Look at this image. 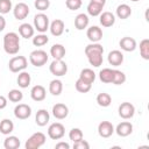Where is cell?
Returning <instances> with one entry per match:
<instances>
[{
	"mask_svg": "<svg viewBox=\"0 0 149 149\" xmlns=\"http://www.w3.org/2000/svg\"><path fill=\"white\" fill-rule=\"evenodd\" d=\"M3 49L8 55H16L20 50V37L16 33L9 31L3 36Z\"/></svg>",
	"mask_w": 149,
	"mask_h": 149,
	"instance_id": "cell-1",
	"label": "cell"
},
{
	"mask_svg": "<svg viewBox=\"0 0 149 149\" xmlns=\"http://www.w3.org/2000/svg\"><path fill=\"white\" fill-rule=\"evenodd\" d=\"M45 143V135L41 132L34 133L27 141H26V149H38Z\"/></svg>",
	"mask_w": 149,
	"mask_h": 149,
	"instance_id": "cell-2",
	"label": "cell"
},
{
	"mask_svg": "<svg viewBox=\"0 0 149 149\" xmlns=\"http://www.w3.org/2000/svg\"><path fill=\"white\" fill-rule=\"evenodd\" d=\"M29 61L34 66L41 68L48 62V54L44 50H34L29 55Z\"/></svg>",
	"mask_w": 149,
	"mask_h": 149,
	"instance_id": "cell-3",
	"label": "cell"
},
{
	"mask_svg": "<svg viewBox=\"0 0 149 149\" xmlns=\"http://www.w3.org/2000/svg\"><path fill=\"white\" fill-rule=\"evenodd\" d=\"M50 72L56 77H62L68 72V65L63 59H54L49 65Z\"/></svg>",
	"mask_w": 149,
	"mask_h": 149,
	"instance_id": "cell-4",
	"label": "cell"
},
{
	"mask_svg": "<svg viewBox=\"0 0 149 149\" xmlns=\"http://www.w3.org/2000/svg\"><path fill=\"white\" fill-rule=\"evenodd\" d=\"M27 65L28 62L24 56H15L8 63V68L12 72H21L27 68Z\"/></svg>",
	"mask_w": 149,
	"mask_h": 149,
	"instance_id": "cell-5",
	"label": "cell"
},
{
	"mask_svg": "<svg viewBox=\"0 0 149 149\" xmlns=\"http://www.w3.org/2000/svg\"><path fill=\"white\" fill-rule=\"evenodd\" d=\"M34 28L40 33L47 31L49 29V17L43 13L36 14L34 16Z\"/></svg>",
	"mask_w": 149,
	"mask_h": 149,
	"instance_id": "cell-6",
	"label": "cell"
},
{
	"mask_svg": "<svg viewBox=\"0 0 149 149\" xmlns=\"http://www.w3.org/2000/svg\"><path fill=\"white\" fill-rule=\"evenodd\" d=\"M64 134H65V128L61 122L51 123L48 128V135L52 140H59L64 136Z\"/></svg>",
	"mask_w": 149,
	"mask_h": 149,
	"instance_id": "cell-7",
	"label": "cell"
},
{
	"mask_svg": "<svg viewBox=\"0 0 149 149\" xmlns=\"http://www.w3.org/2000/svg\"><path fill=\"white\" fill-rule=\"evenodd\" d=\"M14 115L16 119L26 120L31 115V108L27 104H19L14 108Z\"/></svg>",
	"mask_w": 149,
	"mask_h": 149,
	"instance_id": "cell-8",
	"label": "cell"
},
{
	"mask_svg": "<svg viewBox=\"0 0 149 149\" xmlns=\"http://www.w3.org/2000/svg\"><path fill=\"white\" fill-rule=\"evenodd\" d=\"M119 115L120 118L127 120V119H132L135 114V107L134 105H132L130 102H122L120 106H119Z\"/></svg>",
	"mask_w": 149,
	"mask_h": 149,
	"instance_id": "cell-9",
	"label": "cell"
},
{
	"mask_svg": "<svg viewBox=\"0 0 149 149\" xmlns=\"http://www.w3.org/2000/svg\"><path fill=\"white\" fill-rule=\"evenodd\" d=\"M13 14H14V17L16 20H23L28 16L29 14V7L27 3L24 2H19L15 5V7L13 8Z\"/></svg>",
	"mask_w": 149,
	"mask_h": 149,
	"instance_id": "cell-10",
	"label": "cell"
},
{
	"mask_svg": "<svg viewBox=\"0 0 149 149\" xmlns=\"http://www.w3.org/2000/svg\"><path fill=\"white\" fill-rule=\"evenodd\" d=\"M98 133L101 137L107 139L114 133V126L109 121H101L98 126Z\"/></svg>",
	"mask_w": 149,
	"mask_h": 149,
	"instance_id": "cell-11",
	"label": "cell"
},
{
	"mask_svg": "<svg viewBox=\"0 0 149 149\" xmlns=\"http://www.w3.org/2000/svg\"><path fill=\"white\" fill-rule=\"evenodd\" d=\"M114 132L121 136V137H126L128 135H130L133 133V125L128 121H122L121 123H119L116 126V128L114 129Z\"/></svg>",
	"mask_w": 149,
	"mask_h": 149,
	"instance_id": "cell-12",
	"label": "cell"
},
{
	"mask_svg": "<svg viewBox=\"0 0 149 149\" xmlns=\"http://www.w3.org/2000/svg\"><path fill=\"white\" fill-rule=\"evenodd\" d=\"M86 36L92 43H97L102 38V30L98 26H92V27H90L87 29Z\"/></svg>",
	"mask_w": 149,
	"mask_h": 149,
	"instance_id": "cell-13",
	"label": "cell"
},
{
	"mask_svg": "<svg viewBox=\"0 0 149 149\" xmlns=\"http://www.w3.org/2000/svg\"><path fill=\"white\" fill-rule=\"evenodd\" d=\"M68 114H69V108H68L66 105L61 104V102L54 105V107H52V115L56 119L63 120V119H65L68 116Z\"/></svg>",
	"mask_w": 149,
	"mask_h": 149,
	"instance_id": "cell-14",
	"label": "cell"
},
{
	"mask_svg": "<svg viewBox=\"0 0 149 149\" xmlns=\"http://www.w3.org/2000/svg\"><path fill=\"white\" fill-rule=\"evenodd\" d=\"M47 92L42 85H35L30 91V97L34 101H43L45 99Z\"/></svg>",
	"mask_w": 149,
	"mask_h": 149,
	"instance_id": "cell-15",
	"label": "cell"
},
{
	"mask_svg": "<svg viewBox=\"0 0 149 149\" xmlns=\"http://www.w3.org/2000/svg\"><path fill=\"white\" fill-rule=\"evenodd\" d=\"M120 47L122 50L127 51V52H130V51H134L136 49V41L133 38V37H129V36H125L120 40L119 42Z\"/></svg>",
	"mask_w": 149,
	"mask_h": 149,
	"instance_id": "cell-16",
	"label": "cell"
},
{
	"mask_svg": "<svg viewBox=\"0 0 149 149\" xmlns=\"http://www.w3.org/2000/svg\"><path fill=\"white\" fill-rule=\"evenodd\" d=\"M123 62V54L119 50H112L108 54V63L113 66H119Z\"/></svg>",
	"mask_w": 149,
	"mask_h": 149,
	"instance_id": "cell-17",
	"label": "cell"
},
{
	"mask_svg": "<svg viewBox=\"0 0 149 149\" xmlns=\"http://www.w3.org/2000/svg\"><path fill=\"white\" fill-rule=\"evenodd\" d=\"M49 29L54 36H61L64 33V22L59 19H56L50 23Z\"/></svg>",
	"mask_w": 149,
	"mask_h": 149,
	"instance_id": "cell-18",
	"label": "cell"
},
{
	"mask_svg": "<svg viewBox=\"0 0 149 149\" xmlns=\"http://www.w3.org/2000/svg\"><path fill=\"white\" fill-rule=\"evenodd\" d=\"M49 119H50V115L47 109H38L36 113V116H35V122L37 126L44 127L49 122Z\"/></svg>",
	"mask_w": 149,
	"mask_h": 149,
	"instance_id": "cell-19",
	"label": "cell"
},
{
	"mask_svg": "<svg viewBox=\"0 0 149 149\" xmlns=\"http://www.w3.org/2000/svg\"><path fill=\"white\" fill-rule=\"evenodd\" d=\"M115 23V16L111 12H102L100 14V24L102 27H112Z\"/></svg>",
	"mask_w": 149,
	"mask_h": 149,
	"instance_id": "cell-20",
	"label": "cell"
},
{
	"mask_svg": "<svg viewBox=\"0 0 149 149\" xmlns=\"http://www.w3.org/2000/svg\"><path fill=\"white\" fill-rule=\"evenodd\" d=\"M88 22H90L88 16L86 14H84V13H80L74 19V27L78 30H83L88 26Z\"/></svg>",
	"mask_w": 149,
	"mask_h": 149,
	"instance_id": "cell-21",
	"label": "cell"
},
{
	"mask_svg": "<svg viewBox=\"0 0 149 149\" xmlns=\"http://www.w3.org/2000/svg\"><path fill=\"white\" fill-rule=\"evenodd\" d=\"M34 33H35V28L31 24H29V23H22L19 27V34L23 38H30V37H33L34 36Z\"/></svg>",
	"mask_w": 149,
	"mask_h": 149,
	"instance_id": "cell-22",
	"label": "cell"
},
{
	"mask_svg": "<svg viewBox=\"0 0 149 149\" xmlns=\"http://www.w3.org/2000/svg\"><path fill=\"white\" fill-rule=\"evenodd\" d=\"M86 56H87L90 64L93 65L94 68H98L102 64V52H97V51L88 52V54H86Z\"/></svg>",
	"mask_w": 149,
	"mask_h": 149,
	"instance_id": "cell-23",
	"label": "cell"
},
{
	"mask_svg": "<svg viewBox=\"0 0 149 149\" xmlns=\"http://www.w3.org/2000/svg\"><path fill=\"white\" fill-rule=\"evenodd\" d=\"M132 14V9L126 3H121L116 7V16L121 20H125V19H128Z\"/></svg>",
	"mask_w": 149,
	"mask_h": 149,
	"instance_id": "cell-24",
	"label": "cell"
},
{
	"mask_svg": "<svg viewBox=\"0 0 149 149\" xmlns=\"http://www.w3.org/2000/svg\"><path fill=\"white\" fill-rule=\"evenodd\" d=\"M50 55L54 59H63L65 56V48L62 44H54L50 49Z\"/></svg>",
	"mask_w": 149,
	"mask_h": 149,
	"instance_id": "cell-25",
	"label": "cell"
},
{
	"mask_svg": "<svg viewBox=\"0 0 149 149\" xmlns=\"http://www.w3.org/2000/svg\"><path fill=\"white\" fill-rule=\"evenodd\" d=\"M17 85L21 87V88H26L30 85V81H31V78H30V74L26 71H21L17 76Z\"/></svg>",
	"mask_w": 149,
	"mask_h": 149,
	"instance_id": "cell-26",
	"label": "cell"
},
{
	"mask_svg": "<svg viewBox=\"0 0 149 149\" xmlns=\"http://www.w3.org/2000/svg\"><path fill=\"white\" fill-rule=\"evenodd\" d=\"M63 91V84L59 79H54L49 84V92L52 95H59Z\"/></svg>",
	"mask_w": 149,
	"mask_h": 149,
	"instance_id": "cell-27",
	"label": "cell"
},
{
	"mask_svg": "<svg viewBox=\"0 0 149 149\" xmlns=\"http://www.w3.org/2000/svg\"><path fill=\"white\" fill-rule=\"evenodd\" d=\"M14 130V123L9 119H3L0 122V133L3 135H8Z\"/></svg>",
	"mask_w": 149,
	"mask_h": 149,
	"instance_id": "cell-28",
	"label": "cell"
},
{
	"mask_svg": "<svg viewBox=\"0 0 149 149\" xmlns=\"http://www.w3.org/2000/svg\"><path fill=\"white\" fill-rule=\"evenodd\" d=\"M79 78L86 83H90L92 84L94 80H95V73L93 70L91 69H83L80 71V74H79Z\"/></svg>",
	"mask_w": 149,
	"mask_h": 149,
	"instance_id": "cell-29",
	"label": "cell"
},
{
	"mask_svg": "<svg viewBox=\"0 0 149 149\" xmlns=\"http://www.w3.org/2000/svg\"><path fill=\"white\" fill-rule=\"evenodd\" d=\"M99 79L105 83V84H109L113 80V70L109 68H105L102 70H100L99 72Z\"/></svg>",
	"mask_w": 149,
	"mask_h": 149,
	"instance_id": "cell-30",
	"label": "cell"
},
{
	"mask_svg": "<svg viewBox=\"0 0 149 149\" xmlns=\"http://www.w3.org/2000/svg\"><path fill=\"white\" fill-rule=\"evenodd\" d=\"M97 102L101 107H108L111 105V102H112V98H111V95L108 93L101 92V93H99L97 95Z\"/></svg>",
	"mask_w": 149,
	"mask_h": 149,
	"instance_id": "cell-31",
	"label": "cell"
},
{
	"mask_svg": "<svg viewBox=\"0 0 149 149\" xmlns=\"http://www.w3.org/2000/svg\"><path fill=\"white\" fill-rule=\"evenodd\" d=\"M3 147L6 149H17L20 147V140L16 136H8L3 141Z\"/></svg>",
	"mask_w": 149,
	"mask_h": 149,
	"instance_id": "cell-32",
	"label": "cell"
},
{
	"mask_svg": "<svg viewBox=\"0 0 149 149\" xmlns=\"http://www.w3.org/2000/svg\"><path fill=\"white\" fill-rule=\"evenodd\" d=\"M102 8H104V6L90 1V3L87 5V13L91 16H98V15H100L102 13Z\"/></svg>",
	"mask_w": 149,
	"mask_h": 149,
	"instance_id": "cell-33",
	"label": "cell"
},
{
	"mask_svg": "<svg viewBox=\"0 0 149 149\" xmlns=\"http://www.w3.org/2000/svg\"><path fill=\"white\" fill-rule=\"evenodd\" d=\"M140 55L143 59H149V40L144 38L140 42Z\"/></svg>",
	"mask_w": 149,
	"mask_h": 149,
	"instance_id": "cell-34",
	"label": "cell"
},
{
	"mask_svg": "<svg viewBox=\"0 0 149 149\" xmlns=\"http://www.w3.org/2000/svg\"><path fill=\"white\" fill-rule=\"evenodd\" d=\"M126 81V74L120 70H113V80L114 85H121Z\"/></svg>",
	"mask_w": 149,
	"mask_h": 149,
	"instance_id": "cell-35",
	"label": "cell"
},
{
	"mask_svg": "<svg viewBox=\"0 0 149 149\" xmlns=\"http://www.w3.org/2000/svg\"><path fill=\"white\" fill-rule=\"evenodd\" d=\"M74 85H76V90H77L78 92H80V93H86V92H88V91L91 90V86H92V84L86 83V81L81 80L80 78L77 79V81H76Z\"/></svg>",
	"mask_w": 149,
	"mask_h": 149,
	"instance_id": "cell-36",
	"label": "cell"
},
{
	"mask_svg": "<svg viewBox=\"0 0 149 149\" xmlns=\"http://www.w3.org/2000/svg\"><path fill=\"white\" fill-rule=\"evenodd\" d=\"M8 99L12 102H20L23 99V94H22V92L20 90L13 88V90H10L8 92Z\"/></svg>",
	"mask_w": 149,
	"mask_h": 149,
	"instance_id": "cell-37",
	"label": "cell"
},
{
	"mask_svg": "<svg viewBox=\"0 0 149 149\" xmlns=\"http://www.w3.org/2000/svg\"><path fill=\"white\" fill-rule=\"evenodd\" d=\"M49 42V38L47 35H44L43 33L40 35H36L35 37H33V44L35 47H43Z\"/></svg>",
	"mask_w": 149,
	"mask_h": 149,
	"instance_id": "cell-38",
	"label": "cell"
},
{
	"mask_svg": "<svg viewBox=\"0 0 149 149\" xmlns=\"http://www.w3.org/2000/svg\"><path fill=\"white\" fill-rule=\"evenodd\" d=\"M94 51H97V52H102V54H104V48H102V45L97 42V43H91V44H88V45L85 47V55L88 54V52H94Z\"/></svg>",
	"mask_w": 149,
	"mask_h": 149,
	"instance_id": "cell-39",
	"label": "cell"
},
{
	"mask_svg": "<svg viewBox=\"0 0 149 149\" xmlns=\"http://www.w3.org/2000/svg\"><path fill=\"white\" fill-rule=\"evenodd\" d=\"M69 137L72 142H77L83 139V132L79 128H72L69 133Z\"/></svg>",
	"mask_w": 149,
	"mask_h": 149,
	"instance_id": "cell-40",
	"label": "cell"
},
{
	"mask_svg": "<svg viewBox=\"0 0 149 149\" xmlns=\"http://www.w3.org/2000/svg\"><path fill=\"white\" fill-rule=\"evenodd\" d=\"M34 6L36 9L43 12V10H47L50 6V0H35L34 2Z\"/></svg>",
	"mask_w": 149,
	"mask_h": 149,
	"instance_id": "cell-41",
	"label": "cell"
},
{
	"mask_svg": "<svg viewBox=\"0 0 149 149\" xmlns=\"http://www.w3.org/2000/svg\"><path fill=\"white\" fill-rule=\"evenodd\" d=\"M12 9L10 0H0V14H7Z\"/></svg>",
	"mask_w": 149,
	"mask_h": 149,
	"instance_id": "cell-42",
	"label": "cell"
},
{
	"mask_svg": "<svg viewBox=\"0 0 149 149\" xmlns=\"http://www.w3.org/2000/svg\"><path fill=\"white\" fill-rule=\"evenodd\" d=\"M81 0H66L65 5L70 10H77L81 7Z\"/></svg>",
	"mask_w": 149,
	"mask_h": 149,
	"instance_id": "cell-43",
	"label": "cell"
},
{
	"mask_svg": "<svg viewBox=\"0 0 149 149\" xmlns=\"http://www.w3.org/2000/svg\"><path fill=\"white\" fill-rule=\"evenodd\" d=\"M73 148L74 149H88L90 148V144L85 141V140H79L77 142H73Z\"/></svg>",
	"mask_w": 149,
	"mask_h": 149,
	"instance_id": "cell-44",
	"label": "cell"
},
{
	"mask_svg": "<svg viewBox=\"0 0 149 149\" xmlns=\"http://www.w3.org/2000/svg\"><path fill=\"white\" fill-rule=\"evenodd\" d=\"M55 148H56V149H69L70 146H69V143H66V142H58V143H56Z\"/></svg>",
	"mask_w": 149,
	"mask_h": 149,
	"instance_id": "cell-45",
	"label": "cell"
},
{
	"mask_svg": "<svg viewBox=\"0 0 149 149\" xmlns=\"http://www.w3.org/2000/svg\"><path fill=\"white\" fill-rule=\"evenodd\" d=\"M7 106V99L3 95H0V109H3Z\"/></svg>",
	"mask_w": 149,
	"mask_h": 149,
	"instance_id": "cell-46",
	"label": "cell"
},
{
	"mask_svg": "<svg viewBox=\"0 0 149 149\" xmlns=\"http://www.w3.org/2000/svg\"><path fill=\"white\" fill-rule=\"evenodd\" d=\"M6 27V20L5 17L2 16V14H0V31H2Z\"/></svg>",
	"mask_w": 149,
	"mask_h": 149,
	"instance_id": "cell-47",
	"label": "cell"
},
{
	"mask_svg": "<svg viewBox=\"0 0 149 149\" xmlns=\"http://www.w3.org/2000/svg\"><path fill=\"white\" fill-rule=\"evenodd\" d=\"M92 2H95V3H98V5H101V6H105V3H106V0H91Z\"/></svg>",
	"mask_w": 149,
	"mask_h": 149,
	"instance_id": "cell-48",
	"label": "cell"
},
{
	"mask_svg": "<svg viewBox=\"0 0 149 149\" xmlns=\"http://www.w3.org/2000/svg\"><path fill=\"white\" fill-rule=\"evenodd\" d=\"M130 1H134V2H136V1H140V0H130Z\"/></svg>",
	"mask_w": 149,
	"mask_h": 149,
	"instance_id": "cell-49",
	"label": "cell"
}]
</instances>
